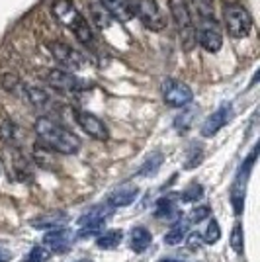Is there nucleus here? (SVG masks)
Segmentation results:
<instances>
[{
	"label": "nucleus",
	"instance_id": "nucleus-1",
	"mask_svg": "<svg viewBox=\"0 0 260 262\" xmlns=\"http://www.w3.org/2000/svg\"><path fill=\"white\" fill-rule=\"evenodd\" d=\"M33 129H35V135L41 141V145L49 151L63 155H75L80 149V139L76 137L75 133H71L63 125H59L57 121L49 120V118H37Z\"/></svg>",
	"mask_w": 260,
	"mask_h": 262
},
{
	"label": "nucleus",
	"instance_id": "nucleus-2",
	"mask_svg": "<svg viewBox=\"0 0 260 262\" xmlns=\"http://www.w3.org/2000/svg\"><path fill=\"white\" fill-rule=\"evenodd\" d=\"M51 12L65 28H69L71 32L75 33L76 39L82 45H90L94 41V35H92V30L88 26L86 18L78 12L73 0H53Z\"/></svg>",
	"mask_w": 260,
	"mask_h": 262
},
{
	"label": "nucleus",
	"instance_id": "nucleus-3",
	"mask_svg": "<svg viewBox=\"0 0 260 262\" xmlns=\"http://www.w3.org/2000/svg\"><path fill=\"white\" fill-rule=\"evenodd\" d=\"M225 28L227 33L235 39H243L247 37L252 30V18H250L249 10L241 4H231L225 8Z\"/></svg>",
	"mask_w": 260,
	"mask_h": 262
},
{
	"label": "nucleus",
	"instance_id": "nucleus-4",
	"mask_svg": "<svg viewBox=\"0 0 260 262\" xmlns=\"http://www.w3.org/2000/svg\"><path fill=\"white\" fill-rule=\"evenodd\" d=\"M194 35L196 39L200 41V45L209 53H217L221 49V45H223V35H221V28H219V22L215 20V16L202 20V22H196Z\"/></svg>",
	"mask_w": 260,
	"mask_h": 262
},
{
	"label": "nucleus",
	"instance_id": "nucleus-5",
	"mask_svg": "<svg viewBox=\"0 0 260 262\" xmlns=\"http://www.w3.org/2000/svg\"><path fill=\"white\" fill-rule=\"evenodd\" d=\"M133 4V14L143 22V26L151 32H161L166 26L164 14L161 6L157 4V0H135Z\"/></svg>",
	"mask_w": 260,
	"mask_h": 262
},
{
	"label": "nucleus",
	"instance_id": "nucleus-6",
	"mask_svg": "<svg viewBox=\"0 0 260 262\" xmlns=\"http://www.w3.org/2000/svg\"><path fill=\"white\" fill-rule=\"evenodd\" d=\"M45 82L57 90H67V92H84L92 86L88 80L76 77L71 71H63V69H51L45 75Z\"/></svg>",
	"mask_w": 260,
	"mask_h": 262
},
{
	"label": "nucleus",
	"instance_id": "nucleus-7",
	"mask_svg": "<svg viewBox=\"0 0 260 262\" xmlns=\"http://www.w3.org/2000/svg\"><path fill=\"white\" fill-rule=\"evenodd\" d=\"M163 100L164 104H168L170 108H186L188 104H192L194 92L184 82L174 80V78H166L163 82Z\"/></svg>",
	"mask_w": 260,
	"mask_h": 262
},
{
	"label": "nucleus",
	"instance_id": "nucleus-8",
	"mask_svg": "<svg viewBox=\"0 0 260 262\" xmlns=\"http://www.w3.org/2000/svg\"><path fill=\"white\" fill-rule=\"evenodd\" d=\"M168 4H170V12H172L174 20L178 24V30H180V35H182L184 47L190 49L194 45L196 35H194V26H192L188 4H186V0H168Z\"/></svg>",
	"mask_w": 260,
	"mask_h": 262
},
{
	"label": "nucleus",
	"instance_id": "nucleus-9",
	"mask_svg": "<svg viewBox=\"0 0 260 262\" xmlns=\"http://www.w3.org/2000/svg\"><path fill=\"white\" fill-rule=\"evenodd\" d=\"M75 118H76V123L82 127V131H86L92 139H96V141H106L110 137L106 123L100 120L98 116H94V114H88V112H80V110H78V112H75Z\"/></svg>",
	"mask_w": 260,
	"mask_h": 262
},
{
	"label": "nucleus",
	"instance_id": "nucleus-10",
	"mask_svg": "<svg viewBox=\"0 0 260 262\" xmlns=\"http://www.w3.org/2000/svg\"><path fill=\"white\" fill-rule=\"evenodd\" d=\"M49 49H51L53 57L57 59V63H61L67 69L76 71V69L84 67V63H86L84 55L80 53V51H76V49H73L71 45L67 43H49Z\"/></svg>",
	"mask_w": 260,
	"mask_h": 262
},
{
	"label": "nucleus",
	"instance_id": "nucleus-11",
	"mask_svg": "<svg viewBox=\"0 0 260 262\" xmlns=\"http://www.w3.org/2000/svg\"><path fill=\"white\" fill-rule=\"evenodd\" d=\"M75 239H76V235L73 233V229L59 227V229L49 231V233L45 235L44 247L45 249H49V251H53V252H67L71 247H73Z\"/></svg>",
	"mask_w": 260,
	"mask_h": 262
},
{
	"label": "nucleus",
	"instance_id": "nucleus-12",
	"mask_svg": "<svg viewBox=\"0 0 260 262\" xmlns=\"http://www.w3.org/2000/svg\"><path fill=\"white\" fill-rule=\"evenodd\" d=\"M229 120H231V104H223L221 108L217 110V112H213V114L204 121V125H202V135H204V137H213L221 127L227 125Z\"/></svg>",
	"mask_w": 260,
	"mask_h": 262
},
{
	"label": "nucleus",
	"instance_id": "nucleus-13",
	"mask_svg": "<svg viewBox=\"0 0 260 262\" xmlns=\"http://www.w3.org/2000/svg\"><path fill=\"white\" fill-rule=\"evenodd\" d=\"M71 221L69 213L65 211H51V213H41L37 217H33L30 221L33 229H59V227H65L67 223Z\"/></svg>",
	"mask_w": 260,
	"mask_h": 262
},
{
	"label": "nucleus",
	"instance_id": "nucleus-14",
	"mask_svg": "<svg viewBox=\"0 0 260 262\" xmlns=\"http://www.w3.org/2000/svg\"><path fill=\"white\" fill-rule=\"evenodd\" d=\"M100 4L106 8V12H108L114 20L129 22L131 18H135L131 0H100Z\"/></svg>",
	"mask_w": 260,
	"mask_h": 262
},
{
	"label": "nucleus",
	"instance_id": "nucleus-15",
	"mask_svg": "<svg viewBox=\"0 0 260 262\" xmlns=\"http://www.w3.org/2000/svg\"><path fill=\"white\" fill-rule=\"evenodd\" d=\"M139 196V188L137 186H121L116 192H112L108 198V206L112 209L114 208H125V206H131Z\"/></svg>",
	"mask_w": 260,
	"mask_h": 262
},
{
	"label": "nucleus",
	"instance_id": "nucleus-16",
	"mask_svg": "<svg viewBox=\"0 0 260 262\" xmlns=\"http://www.w3.org/2000/svg\"><path fill=\"white\" fill-rule=\"evenodd\" d=\"M188 10H190V18H192V26L196 22H202L207 18H213V0H186Z\"/></svg>",
	"mask_w": 260,
	"mask_h": 262
},
{
	"label": "nucleus",
	"instance_id": "nucleus-17",
	"mask_svg": "<svg viewBox=\"0 0 260 262\" xmlns=\"http://www.w3.org/2000/svg\"><path fill=\"white\" fill-rule=\"evenodd\" d=\"M153 243V235L145 227H133L129 235V247L135 252H145Z\"/></svg>",
	"mask_w": 260,
	"mask_h": 262
},
{
	"label": "nucleus",
	"instance_id": "nucleus-18",
	"mask_svg": "<svg viewBox=\"0 0 260 262\" xmlns=\"http://www.w3.org/2000/svg\"><path fill=\"white\" fill-rule=\"evenodd\" d=\"M112 208L110 206H96V208H90L78 219V225L84 227V225H96V223H106V219L110 217Z\"/></svg>",
	"mask_w": 260,
	"mask_h": 262
},
{
	"label": "nucleus",
	"instance_id": "nucleus-19",
	"mask_svg": "<svg viewBox=\"0 0 260 262\" xmlns=\"http://www.w3.org/2000/svg\"><path fill=\"white\" fill-rule=\"evenodd\" d=\"M155 215L159 219H172L178 215V204H176V196H163L157 202V209Z\"/></svg>",
	"mask_w": 260,
	"mask_h": 262
},
{
	"label": "nucleus",
	"instance_id": "nucleus-20",
	"mask_svg": "<svg viewBox=\"0 0 260 262\" xmlns=\"http://www.w3.org/2000/svg\"><path fill=\"white\" fill-rule=\"evenodd\" d=\"M26 98H28V102H30L32 106H35V108H39V110H47L51 106V96L45 92L44 88H39V86L26 88Z\"/></svg>",
	"mask_w": 260,
	"mask_h": 262
},
{
	"label": "nucleus",
	"instance_id": "nucleus-21",
	"mask_svg": "<svg viewBox=\"0 0 260 262\" xmlns=\"http://www.w3.org/2000/svg\"><path fill=\"white\" fill-rule=\"evenodd\" d=\"M188 227H190L188 219H180V221H176V223L172 225V229H168V233L164 235V245L174 247V245L182 243V239H184L186 233H188Z\"/></svg>",
	"mask_w": 260,
	"mask_h": 262
},
{
	"label": "nucleus",
	"instance_id": "nucleus-22",
	"mask_svg": "<svg viewBox=\"0 0 260 262\" xmlns=\"http://www.w3.org/2000/svg\"><path fill=\"white\" fill-rule=\"evenodd\" d=\"M123 239V233L119 229H110V231H104L100 237L96 239V245L98 249H104V251H112V249H116L119 243Z\"/></svg>",
	"mask_w": 260,
	"mask_h": 262
},
{
	"label": "nucleus",
	"instance_id": "nucleus-23",
	"mask_svg": "<svg viewBox=\"0 0 260 262\" xmlns=\"http://www.w3.org/2000/svg\"><path fill=\"white\" fill-rule=\"evenodd\" d=\"M90 20L96 24L100 30H106L110 28V22H112V16H110L106 8L102 6V4H96V2H92L90 4Z\"/></svg>",
	"mask_w": 260,
	"mask_h": 262
},
{
	"label": "nucleus",
	"instance_id": "nucleus-24",
	"mask_svg": "<svg viewBox=\"0 0 260 262\" xmlns=\"http://www.w3.org/2000/svg\"><path fill=\"white\" fill-rule=\"evenodd\" d=\"M161 164H163V155L161 153H153L145 163L143 166L137 170V176H153L157 174V170L161 168Z\"/></svg>",
	"mask_w": 260,
	"mask_h": 262
},
{
	"label": "nucleus",
	"instance_id": "nucleus-25",
	"mask_svg": "<svg viewBox=\"0 0 260 262\" xmlns=\"http://www.w3.org/2000/svg\"><path fill=\"white\" fill-rule=\"evenodd\" d=\"M229 245H231V249L237 252V254H243V249H245V237H243V227H241V223H237V225L233 227V231H231Z\"/></svg>",
	"mask_w": 260,
	"mask_h": 262
},
{
	"label": "nucleus",
	"instance_id": "nucleus-26",
	"mask_svg": "<svg viewBox=\"0 0 260 262\" xmlns=\"http://www.w3.org/2000/svg\"><path fill=\"white\" fill-rule=\"evenodd\" d=\"M49 256H51L49 249H45L44 245H35L32 251H30V254L26 256V262H47Z\"/></svg>",
	"mask_w": 260,
	"mask_h": 262
},
{
	"label": "nucleus",
	"instance_id": "nucleus-27",
	"mask_svg": "<svg viewBox=\"0 0 260 262\" xmlns=\"http://www.w3.org/2000/svg\"><path fill=\"white\" fill-rule=\"evenodd\" d=\"M194 116H196V110H188V112H182L180 116H176V120H174V127L180 131H186L190 125H192V121H194Z\"/></svg>",
	"mask_w": 260,
	"mask_h": 262
},
{
	"label": "nucleus",
	"instance_id": "nucleus-28",
	"mask_svg": "<svg viewBox=\"0 0 260 262\" xmlns=\"http://www.w3.org/2000/svg\"><path fill=\"white\" fill-rule=\"evenodd\" d=\"M204 194V188L200 184H190L186 190H182V194H180V200L182 202H196V200H200Z\"/></svg>",
	"mask_w": 260,
	"mask_h": 262
},
{
	"label": "nucleus",
	"instance_id": "nucleus-29",
	"mask_svg": "<svg viewBox=\"0 0 260 262\" xmlns=\"http://www.w3.org/2000/svg\"><path fill=\"white\" fill-rule=\"evenodd\" d=\"M202 237H204V241H206V243H209V245H213V243H217V241L221 239V229H219L217 219H211V221H209L206 235H202Z\"/></svg>",
	"mask_w": 260,
	"mask_h": 262
},
{
	"label": "nucleus",
	"instance_id": "nucleus-30",
	"mask_svg": "<svg viewBox=\"0 0 260 262\" xmlns=\"http://www.w3.org/2000/svg\"><path fill=\"white\" fill-rule=\"evenodd\" d=\"M209 217V206H200V208H196L190 211V215H188V223L192 225V223H200V221H204V219Z\"/></svg>",
	"mask_w": 260,
	"mask_h": 262
},
{
	"label": "nucleus",
	"instance_id": "nucleus-31",
	"mask_svg": "<svg viewBox=\"0 0 260 262\" xmlns=\"http://www.w3.org/2000/svg\"><path fill=\"white\" fill-rule=\"evenodd\" d=\"M190 151H192V153H190V157H188V161H186V164H184V168H188V170H190V168H194V166H198L200 161H202V157H204L200 145H198V147L192 145V149H190Z\"/></svg>",
	"mask_w": 260,
	"mask_h": 262
},
{
	"label": "nucleus",
	"instance_id": "nucleus-32",
	"mask_svg": "<svg viewBox=\"0 0 260 262\" xmlns=\"http://www.w3.org/2000/svg\"><path fill=\"white\" fill-rule=\"evenodd\" d=\"M186 245H188V249H190V251H198V249H202V245H204V237H202L198 231H194V233H190V235H188Z\"/></svg>",
	"mask_w": 260,
	"mask_h": 262
},
{
	"label": "nucleus",
	"instance_id": "nucleus-33",
	"mask_svg": "<svg viewBox=\"0 0 260 262\" xmlns=\"http://www.w3.org/2000/svg\"><path fill=\"white\" fill-rule=\"evenodd\" d=\"M12 258V252L6 249H0V262H8Z\"/></svg>",
	"mask_w": 260,
	"mask_h": 262
},
{
	"label": "nucleus",
	"instance_id": "nucleus-34",
	"mask_svg": "<svg viewBox=\"0 0 260 262\" xmlns=\"http://www.w3.org/2000/svg\"><path fill=\"white\" fill-rule=\"evenodd\" d=\"M159 262H184L182 258H174V256H164V258H161Z\"/></svg>",
	"mask_w": 260,
	"mask_h": 262
},
{
	"label": "nucleus",
	"instance_id": "nucleus-35",
	"mask_svg": "<svg viewBox=\"0 0 260 262\" xmlns=\"http://www.w3.org/2000/svg\"><path fill=\"white\" fill-rule=\"evenodd\" d=\"M78 262H88V260H78Z\"/></svg>",
	"mask_w": 260,
	"mask_h": 262
}]
</instances>
